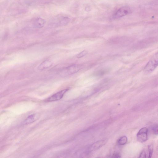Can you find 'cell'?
<instances>
[{
	"instance_id": "1",
	"label": "cell",
	"mask_w": 158,
	"mask_h": 158,
	"mask_svg": "<svg viewBox=\"0 0 158 158\" xmlns=\"http://www.w3.org/2000/svg\"><path fill=\"white\" fill-rule=\"evenodd\" d=\"M158 66V52H157L148 61L144 69L146 74L150 73L154 71Z\"/></svg>"
},
{
	"instance_id": "2",
	"label": "cell",
	"mask_w": 158,
	"mask_h": 158,
	"mask_svg": "<svg viewBox=\"0 0 158 158\" xmlns=\"http://www.w3.org/2000/svg\"><path fill=\"white\" fill-rule=\"evenodd\" d=\"M80 69V67L77 65H73L64 68L59 72L61 76H66L75 74Z\"/></svg>"
},
{
	"instance_id": "3",
	"label": "cell",
	"mask_w": 158,
	"mask_h": 158,
	"mask_svg": "<svg viewBox=\"0 0 158 158\" xmlns=\"http://www.w3.org/2000/svg\"><path fill=\"white\" fill-rule=\"evenodd\" d=\"M137 137L138 141L143 143L148 139V129L146 127H143L140 129L138 132Z\"/></svg>"
},
{
	"instance_id": "4",
	"label": "cell",
	"mask_w": 158,
	"mask_h": 158,
	"mask_svg": "<svg viewBox=\"0 0 158 158\" xmlns=\"http://www.w3.org/2000/svg\"><path fill=\"white\" fill-rule=\"evenodd\" d=\"M130 12V8L127 6L120 8L113 16V18L117 19L128 14Z\"/></svg>"
},
{
	"instance_id": "5",
	"label": "cell",
	"mask_w": 158,
	"mask_h": 158,
	"mask_svg": "<svg viewBox=\"0 0 158 158\" xmlns=\"http://www.w3.org/2000/svg\"><path fill=\"white\" fill-rule=\"evenodd\" d=\"M68 89H66L61 90L51 96L48 98L46 101L48 102H53L58 101L62 99L66 93Z\"/></svg>"
},
{
	"instance_id": "6",
	"label": "cell",
	"mask_w": 158,
	"mask_h": 158,
	"mask_svg": "<svg viewBox=\"0 0 158 158\" xmlns=\"http://www.w3.org/2000/svg\"><path fill=\"white\" fill-rule=\"evenodd\" d=\"M108 142V139H104L98 140L92 144L89 148L90 151H97L99 149L106 144Z\"/></svg>"
},
{
	"instance_id": "7",
	"label": "cell",
	"mask_w": 158,
	"mask_h": 158,
	"mask_svg": "<svg viewBox=\"0 0 158 158\" xmlns=\"http://www.w3.org/2000/svg\"><path fill=\"white\" fill-rule=\"evenodd\" d=\"M39 118V115L38 114H33L29 116L22 123L23 125H28L37 120Z\"/></svg>"
},
{
	"instance_id": "8",
	"label": "cell",
	"mask_w": 158,
	"mask_h": 158,
	"mask_svg": "<svg viewBox=\"0 0 158 158\" xmlns=\"http://www.w3.org/2000/svg\"><path fill=\"white\" fill-rule=\"evenodd\" d=\"M53 63L50 60H47L41 63L38 66V69L40 71H43L51 67Z\"/></svg>"
},
{
	"instance_id": "9",
	"label": "cell",
	"mask_w": 158,
	"mask_h": 158,
	"mask_svg": "<svg viewBox=\"0 0 158 158\" xmlns=\"http://www.w3.org/2000/svg\"><path fill=\"white\" fill-rule=\"evenodd\" d=\"M46 24V21L45 20L41 18H38L35 20L33 25L35 28L39 29L43 27Z\"/></svg>"
},
{
	"instance_id": "10",
	"label": "cell",
	"mask_w": 158,
	"mask_h": 158,
	"mask_svg": "<svg viewBox=\"0 0 158 158\" xmlns=\"http://www.w3.org/2000/svg\"><path fill=\"white\" fill-rule=\"evenodd\" d=\"M69 21L70 19L68 17H62L58 20V23L60 26H64L67 24Z\"/></svg>"
},
{
	"instance_id": "11",
	"label": "cell",
	"mask_w": 158,
	"mask_h": 158,
	"mask_svg": "<svg viewBox=\"0 0 158 158\" xmlns=\"http://www.w3.org/2000/svg\"><path fill=\"white\" fill-rule=\"evenodd\" d=\"M128 142V138L124 136L121 137L118 140L117 143L120 145H124Z\"/></svg>"
},
{
	"instance_id": "12",
	"label": "cell",
	"mask_w": 158,
	"mask_h": 158,
	"mask_svg": "<svg viewBox=\"0 0 158 158\" xmlns=\"http://www.w3.org/2000/svg\"><path fill=\"white\" fill-rule=\"evenodd\" d=\"M148 158H152L154 151L153 146L152 145H149L148 146Z\"/></svg>"
},
{
	"instance_id": "13",
	"label": "cell",
	"mask_w": 158,
	"mask_h": 158,
	"mask_svg": "<svg viewBox=\"0 0 158 158\" xmlns=\"http://www.w3.org/2000/svg\"><path fill=\"white\" fill-rule=\"evenodd\" d=\"M87 53L88 52L84 50L77 55V58H82L86 55Z\"/></svg>"
},
{
	"instance_id": "14",
	"label": "cell",
	"mask_w": 158,
	"mask_h": 158,
	"mask_svg": "<svg viewBox=\"0 0 158 158\" xmlns=\"http://www.w3.org/2000/svg\"><path fill=\"white\" fill-rule=\"evenodd\" d=\"M153 133L155 135L158 134V125H155L152 128Z\"/></svg>"
},
{
	"instance_id": "15",
	"label": "cell",
	"mask_w": 158,
	"mask_h": 158,
	"mask_svg": "<svg viewBox=\"0 0 158 158\" xmlns=\"http://www.w3.org/2000/svg\"><path fill=\"white\" fill-rule=\"evenodd\" d=\"M121 155L120 153H114L111 158H121Z\"/></svg>"
},
{
	"instance_id": "16",
	"label": "cell",
	"mask_w": 158,
	"mask_h": 158,
	"mask_svg": "<svg viewBox=\"0 0 158 158\" xmlns=\"http://www.w3.org/2000/svg\"><path fill=\"white\" fill-rule=\"evenodd\" d=\"M138 158H146V154L145 151H143L140 153Z\"/></svg>"
},
{
	"instance_id": "17",
	"label": "cell",
	"mask_w": 158,
	"mask_h": 158,
	"mask_svg": "<svg viewBox=\"0 0 158 158\" xmlns=\"http://www.w3.org/2000/svg\"><path fill=\"white\" fill-rule=\"evenodd\" d=\"M100 158L98 157H96V158Z\"/></svg>"
}]
</instances>
